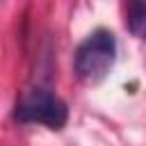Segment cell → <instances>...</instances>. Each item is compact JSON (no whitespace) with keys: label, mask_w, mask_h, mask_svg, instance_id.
<instances>
[{"label":"cell","mask_w":146,"mask_h":146,"mask_svg":"<svg viewBox=\"0 0 146 146\" xmlns=\"http://www.w3.org/2000/svg\"><path fill=\"white\" fill-rule=\"evenodd\" d=\"M116 59V39L110 30H94L75 50L73 68L87 82L100 80Z\"/></svg>","instance_id":"obj_1"},{"label":"cell","mask_w":146,"mask_h":146,"mask_svg":"<svg viewBox=\"0 0 146 146\" xmlns=\"http://www.w3.org/2000/svg\"><path fill=\"white\" fill-rule=\"evenodd\" d=\"M16 119L21 123H34L46 125L50 130H62L68 121V107L50 89L36 87L27 91L16 105Z\"/></svg>","instance_id":"obj_2"},{"label":"cell","mask_w":146,"mask_h":146,"mask_svg":"<svg viewBox=\"0 0 146 146\" xmlns=\"http://www.w3.org/2000/svg\"><path fill=\"white\" fill-rule=\"evenodd\" d=\"M125 25L132 36L146 41V0L130 2L125 9Z\"/></svg>","instance_id":"obj_3"}]
</instances>
